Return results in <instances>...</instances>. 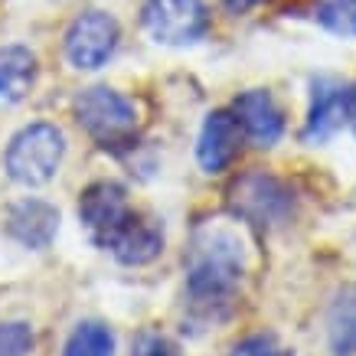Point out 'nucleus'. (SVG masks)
<instances>
[{
  "label": "nucleus",
  "mask_w": 356,
  "mask_h": 356,
  "mask_svg": "<svg viewBox=\"0 0 356 356\" xmlns=\"http://www.w3.org/2000/svg\"><path fill=\"white\" fill-rule=\"evenodd\" d=\"M245 275V248L232 229L206 226L196 232L186 259V294L206 317H222Z\"/></svg>",
  "instance_id": "f257e3e1"
},
{
  "label": "nucleus",
  "mask_w": 356,
  "mask_h": 356,
  "mask_svg": "<svg viewBox=\"0 0 356 356\" xmlns=\"http://www.w3.org/2000/svg\"><path fill=\"white\" fill-rule=\"evenodd\" d=\"M63 154V131L49 121H36V124H26L13 134L10 147H7V173L20 186H43L56 177Z\"/></svg>",
  "instance_id": "f03ea898"
},
{
  "label": "nucleus",
  "mask_w": 356,
  "mask_h": 356,
  "mask_svg": "<svg viewBox=\"0 0 356 356\" xmlns=\"http://www.w3.org/2000/svg\"><path fill=\"white\" fill-rule=\"evenodd\" d=\"M76 121L86 128L88 138H95L102 147H115L134 138L138 131V108L134 102L108 86L86 88L76 98Z\"/></svg>",
  "instance_id": "7ed1b4c3"
},
{
  "label": "nucleus",
  "mask_w": 356,
  "mask_h": 356,
  "mask_svg": "<svg viewBox=\"0 0 356 356\" xmlns=\"http://www.w3.org/2000/svg\"><path fill=\"white\" fill-rule=\"evenodd\" d=\"M140 23L154 43L193 46L209 33V10L203 0H144Z\"/></svg>",
  "instance_id": "20e7f679"
},
{
  "label": "nucleus",
  "mask_w": 356,
  "mask_h": 356,
  "mask_svg": "<svg viewBox=\"0 0 356 356\" xmlns=\"http://www.w3.org/2000/svg\"><path fill=\"white\" fill-rule=\"evenodd\" d=\"M229 206L238 219L252 226H275L284 222L294 209V193L271 173H245L229 190Z\"/></svg>",
  "instance_id": "39448f33"
},
{
  "label": "nucleus",
  "mask_w": 356,
  "mask_h": 356,
  "mask_svg": "<svg viewBox=\"0 0 356 356\" xmlns=\"http://www.w3.org/2000/svg\"><path fill=\"white\" fill-rule=\"evenodd\" d=\"M121 30L118 20L105 10H86L65 30V59L82 69V72H95L108 63L115 49H118Z\"/></svg>",
  "instance_id": "423d86ee"
},
{
  "label": "nucleus",
  "mask_w": 356,
  "mask_h": 356,
  "mask_svg": "<svg viewBox=\"0 0 356 356\" xmlns=\"http://www.w3.org/2000/svg\"><path fill=\"white\" fill-rule=\"evenodd\" d=\"M128 213V190L121 184H111V180H98V184L86 186L82 196H79V219L88 229L95 245H102L124 222Z\"/></svg>",
  "instance_id": "0eeeda50"
},
{
  "label": "nucleus",
  "mask_w": 356,
  "mask_h": 356,
  "mask_svg": "<svg viewBox=\"0 0 356 356\" xmlns=\"http://www.w3.org/2000/svg\"><path fill=\"white\" fill-rule=\"evenodd\" d=\"M102 248H108L121 265H131V268L151 265L163 252V226L157 219L140 216V213L131 209L124 216V222L102 242Z\"/></svg>",
  "instance_id": "6e6552de"
},
{
  "label": "nucleus",
  "mask_w": 356,
  "mask_h": 356,
  "mask_svg": "<svg viewBox=\"0 0 356 356\" xmlns=\"http://www.w3.org/2000/svg\"><path fill=\"white\" fill-rule=\"evenodd\" d=\"M232 115L238 118V128L245 138H252L259 147H271L278 144L284 134V111L275 102L268 88H248L236 98Z\"/></svg>",
  "instance_id": "1a4fd4ad"
},
{
  "label": "nucleus",
  "mask_w": 356,
  "mask_h": 356,
  "mask_svg": "<svg viewBox=\"0 0 356 356\" xmlns=\"http://www.w3.org/2000/svg\"><path fill=\"white\" fill-rule=\"evenodd\" d=\"M238 144H242V128L232 111H209L196 140V161L206 173H222L236 161Z\"/></svg>",
  "instance_id": "9d476101"
},
{
  "label": "nucleus",
  "mask_w": 356,
  "mask_h": 356,
  "mask_svg": "<svg viewBox=\"0 0 356 356\" xmlns=\"http://www.w3.org/2000/svg\"><path fill=\"white\" fill-rule=\"evenodd\" d=\"M59 229V209L46 200H20L7 209V232L26 248H46Z\"/></svg>",
  "instance_id": "9b49d317"
},
{
  "label": "nucleus",
  "mask_w": 356,
  "mask_h": 356,
  "mask_svg": "<svg viewBox=\"0 0 356 356\" xmlns=\"http://www.w3.org/2000/svg\"><path fill=\"white\" fill-rule=\"evenodd\" d=\"M343 92L346 88L334 79H314L311 86V108L304 121L301 138L307 144H324L340 124H343Z\"/></svg>",
  "instance_id": "f8f14e48"
},
{
  "label": "nucleus",
  "mask_w": 356,
  "mask_h": 356,
  "mask_svg": "<svg viewBox=\"0 0 356 356\" xmlns=\"http://www.w3.org/2000/svg\"><path fill=\"white\" fill-rule=\"evenodd\" d=\"M36 56L26 46L0 49V105H20L36 86Z\"/></svg>",
  "instance_id": "ddd939ff"
},
{
  "label": "nucleus",
  "mask_w": 356,
  "mask_h": 356,
  "mask_svg": "<svg viewBox=\"0 0 356 356\" xmlns=\"http://www.w3.org/2000/svg\"><path fill=\"white\" fill-rule=\"evenodd\" d=\"M330 356H356V284H343L327 314Z\"/></svg>",
  "instance_id": "4468645a"
},
{
  "label": "nucleus",
  "mask_w": 356,
  "mask_h": 356,
  "mask_svg": "<svg viewBox=\"0 0 356 356\" xmlns=\"http://www.w3.org/2000/svg\"><path fill=\"white\" fill-rule=\"evenodd\" d=\"M63 356H115V337L105 324L86 321L72 330Z\"/></svg>",
  "instance_id": "2eb2a0df"
},
{
  "label": "nucleus",
  "mask_w": 356,
  "mask_h": 356,
  "mask_svg": "<svg viewBox=\"0 0 356 356\" xmlns=\"http://www.w3.org/2000/svg\"><path fill=\"white\" fill-rule=\"evenodd\" d=\"M314 20L334 36L356 40V0H314Z\"/></svg>",
  "instance_id": "dca6fc26"
},
{
  "label": "nucleus",
  "mask_w": 356,
  "mask_h": 356,
  "mask_svg": "<svg viewBox=\"0 0 356 356\" xmlns=\"http://www.w3.org/2000/svg\"><path fill=\"white\" fill-rule=\"evenodd\" d=\"M33 350V330L23 321L0 324V356H26Z\"/></svg>",
  "instance_id": "f3484780"
},
{
  "label": "nucleus",
  "mask_w": 356,
  "mask_h": 356,
  "mask_svg": "<svg viewBox=\"0 0 356 356\" xmlns=\"http://www.w3.org/2000/svg\"><path fill=\"white\" fill-rule=\"evenodd\" d=\"M229 356H294V353L275 334H252L245 340H238Z\"/></svg>",
  "instance_id": "a211bd4d"
},
{
  "label": "nucleus",
  "mask_w": 356,
  "mask_h": 356,
  "mask_svg": "<svg viewBox=\"0 0 356 356\" xmlns=\"http://www.w3.org/2000/svg\"><path fill=\"white\" fill-rule=\"evenodd\" d=\"M131 356H180V350H177V343H173L170 337L147 330V334H140L138 340H134Z\"/></svg>",
  "instance_id": "6ab92c4d"
},
{
  "label": "nucleus",
  "mask_w": 356,
  "mask_h": 356,
  "mask_svg": "<svg viewBox=\"0 0 356 356\" xmlns=\"http://www.w3.org/2000/svg\"><path fill=\"white\" fill-rule=\"evenodd\" d=\"M343 124H350L356 134V82L346 86V92H343Z\"/></svg>",
  "instance_id": "aec40b11"
},
{
  "label": "nucleus",
  "mask_w": 356,
  "mask_h": 356,
  "mask_svg": "<svg viewBox=\"0 0 356 356\" xmlns=\"http://www.w3.org/2000/svg\"><path fill=\"white\" fill-rule=\"evenodd\" d=\"M226 3L229 13H236V17H242V13H252L259 3H265V0H222Z\"/></svg>",
  "instance_id": "412c9836"
}]
</instances>
